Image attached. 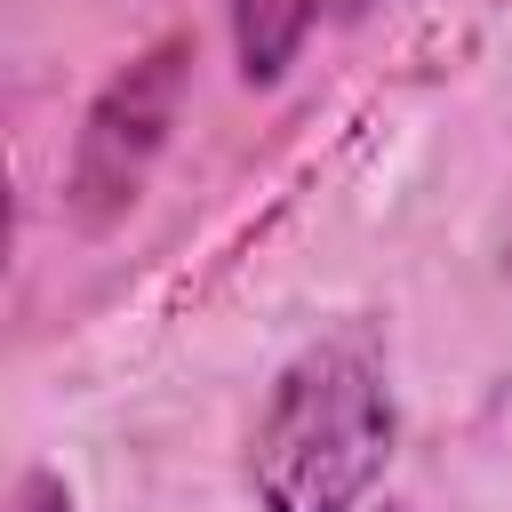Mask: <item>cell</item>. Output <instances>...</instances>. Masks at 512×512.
I'll return each mask as SVG.
<instances>
[{
    "instance_id": "obj_1",
    "label": "cell",
    "mask_w": 512,
    "mask_h": 512,
    "mask_svg": "<svg viewBox=\"0 0 512 512\" xmlns=\"http://www.w3.org/2000/svg\"><path fill=\"white\" fill-rule=\"evenodd\" d=\"M392 456V392L360 336L312 344L264 400L248 480L264 512H352Z\"/></svg>"
},
{
    "instance_id": "obj_2",
    "label": "cell",
    "mask_w": 512,
    "mask_h": 512,
    "mask_svg": "<svg viewBox=\"0 0 512 512\" xmlns=\"http://www.w3.org/2000/svg\"><path fill=\"white\" fill-rule=\"evenodd\" d=\"M176 88H184V40H160L152 56H136L96 96V112L80 128V152H72V208H80V224H112L136 200L168 120H176Z\"/></svg>"
},
{
    "instance_id": "obj_3",
    "label": "cell",
    "mask_w": 512,
    "mask_h": 512,
    "mask_svg": "<svg viewBox=\"0 0 512 512\" xmlns=\"http://www.w3.org/2000/svg\"><path fill=\"white\" fill-rule=\"evenodd\" d=\"M368 0H232V56L240 80H280L296 48L328 24H352Z\"/></svg>"
},
{
    "instance_id": "obj_4",
    "label": "cell",
    "mask_w": 512,
    "mask_h": 512,
    "mask_svg": "<svg viewBox=\"0 0 512 512\" xmlns=\"http://www.w3.org/2000/svg\"><path fill=\"white\" fill-rule=\"evenodd\" d=\"M8 512H72V496H64V480H56V472H24V480H16V496H8Z\"/></svg>"
}]
</instances>
